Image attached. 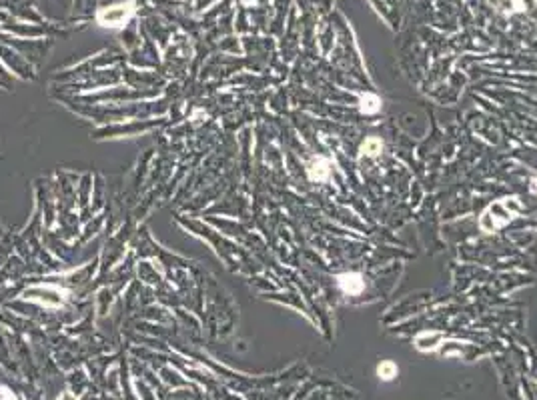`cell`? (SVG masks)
Segmentation results:
<instances>
[{"label": "cell", "mask_w": 537, "mask_h": 400, "mask_svg": "<svg viewBox=\"0 0 537 400\" xmlns=\"http://www.w3.org/2000/svg\"><path fill=\"white\" fill-rule=\"evenodd\" d=\"M307 170H309L311 180H315V182H325V180H329V176H331V164H329V160L323 158V156L313 158V160L309 162Z\"/></svg>", "instance_id": "7a4b0ae2"}, {"label": "cell", "mask_w": 537, "mask_h": 400, "mask_svg": "<svg viewBox=\"0 0 537 400\" xmlns=\"http://www.w3.org/2000/svg\"><path fill=\"white\" fill-rule=\"evenodd\" d=\"M499 8L505 12H513V10L521 8V2L519 0H499Z\"/></svg>", "instance_id": "8992f818"}, {"label": "cell", "mask_w": 537, "mask_h": 400, "mask_svg": "<svg viewBox=\"0 0 537 400\" xmlns=\"http://www.w3.org/2000/svg\"><path fill=\"white\" fill-rule=\"evenodd\" d=\"M535 184H537V180H535Z\"/></svg>", "instance_id": "52a82bcc"}, {"label": "cell", "mask_w": 537, "mask_h": 400, "mask_svg": "<svg viewBox=\"0 0 537 400\" xmlns=\"http://www.w3.org/2000/svg\"><path fill=\"white\" fill-rule=\"evenodd\" d=\"M379 108H381V100H379V96H375V94H365V96H361V110H363L365 114H375V112H379Z\"/></svg>", "instance_id": "3957f363"}, {"label": "cell", "mask_w": 537, "mask_h": 400, "mask_svg": "<svg viewBox=\"0 0 537 400\" xmlns=\"http://www.w3.org/2000/svg\"><path fill=\"white\" fill-rule=\"evenodd\" d=\"M337 282H339V288L345 294H351V296L361 294L363 288H365V282H363V278L357 272H345V274H341L337 278Z\"/></svg>", "instance_id": "6da1fadb"}, {"label": "cell", "mask_w": 537, "mask_h": 400, "mask_svg": "<svg viewBox=\"0 0 537 400\" xmlns=\"http://www.w3.org/2000/svg\"><path fill=\"white\" fill-rule=\"evenodd\" d=\"M377 372H379V376L383 378V380H391L395 374H397V366L391 362V360H387V362H383V364H379V368H377Z\"/></svg>", "instance_id": "5b68a950"}, {"label": "cell", "mask_w": 537, "mask_h": 400, "mask_svg": "<svg viewBox=\"0 0 537 400\" xmlns=\"http://www.w3.org/2000/svg\"><path fill=\"white\" fill-rule=\"evenodd\" d=\"M381 148H383V142H381V138H377V136H371V138H367V140L363 142V146H361V152H363V154H367V156H377V154L381 152Z\"/></svg>", "instance_id": "277c9868"}]
</instances>
